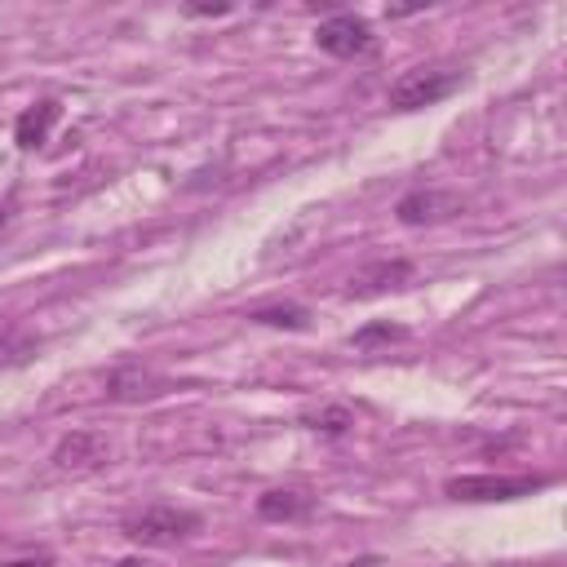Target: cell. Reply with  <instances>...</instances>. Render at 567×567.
<instances>
[{
  "mask_svg": "<svg viewBox=\"0 0 567 567\" xmlns=\"http://www.w3.org/2000/svg\"><path fill=\"white\" fill-rule=\"evenodd\" d=\"M120 567H159V563H146V558H124Z\"/></svg>",
  "mask_w": 567,
  "mask_h": 567,
  "instance_id": "cell-17",
  "label": "cell"
},
{
  "mask_svg": "<svg viewBox=\"0 0 567 567\" xmlns=\"http://www.w3.org/2000/svg\"><path fill=\"white\" fill-rule=\"evenodd\" d=\"M164 390H168V381L155 377V372H142V368H124V372H115V377L106 381V394H111V399H124V403H133V399H155V394H164Z\"/></svg>",
  "mask_w": 567,
  "mask_h": 567,
  "instance_id": "cell-10",
  "label": "cell"
},
{
  "mask_svg": "<svg viewBox=\"0 0 567 567\" xmlns=\"http://www.w3.org/2000/svg\"><path fill=\"white\" fill-rule=\"evenodd\" d=\"M403 337H408V328H403V323H390V319H381V323H368V328H359V332L350 337V346L368 350V346H377V341H403Z\"/></svg>",
  "mask_w": 567,
  "mask_h": 567,
  "instance_id": "cell-14",
  "label": "cell"
},
{
  "mask_svg": "<svg viewBox=\"0 0 567 567\" xmlns=\"http://www.w3.org/2000/svg\"><path fill=\"white\" fill-rule=\"evenodd\" d=\"M257 514L266 523H297V518L315 514V496L301 492V487H270V492L257 496Z\"/></svg>",
  "mask_w": 567,
  "mask_h": 567,
  "instance_id": "cell-9",
  "label": "cell"
},
{
  "mask_svg": "<svg viewBox=\"0 0 567 567\" xmlns=\"http://www.w3.org/2000/svg\"><path fill=\"white\" fill-rule=\"evenodd\" d=\"M4 221H9V208H4V204H0V230H4Z\"/></svg>",
  "mask_w": 567,
  "mask_h": 567,
  "instance_id": "cell-18",
  "label": "cell"
},
{
  "mask_svg": "<svg viewBox=\"0 0 567 567\" xmlns=\"http://www.w3.org/2000/svg\"><path fill=\"white\" fill-rule=\"evenodd\" d=\"M58 120H62V102H58V97H40L35 106H27V111L13 120V142H18L22 151H35V146L49 142V133H53Z\"/></svg>",
  "mask_w": 567,
  "mask_h": 567,
  "instance_id": "cell-8",
  "label": "cell"
},
{
  "mask_svg": "<svg viewBox=\"0 0 567 567\" xmlns=\"http://www.w3.org/2000/svg\"><path fill=\"white\" fill-rule=\"evenodd\" d=\"M301 425L315 430V434H346V430L354 425V416H350V408H341V403H323V408L301 412Z\"/></svg>",
  "mask_w": 567,
  "mask_h": 567,
  "instance_id": "cell-11",
  "label": "cell"
},
{
  "mask_svg": "<svg viewBox=\"0 0 567 567\" xmlns=\"http://www.w3.org/2000/svg\"><path fill=\"white\" fill-rule=\"evenodd\" d=\"M416 266L403 261V257H390V261H368L359 266L350 279H346V297H381V292H394L403 284H412Z\"/></svg>",
  "mask_w": 567,
  "mask_h": 567,
  "instance_id": "cell-7",
  "label": "cell"
},
{
  "mask_svg": "<svg viewBox=\"0 0 567 567\" xmlns=\"http://www.w3.org/2000/svg\"><path fill=\"white\" fill-rule=\"evenodd\" d=\"M0 567H53V558L40 554V558H27V563H0Z\"/></svg>",
  "mask_w": 567,
  "mask_h": 567,
  "instance_id": "cell-16",
  "label": "cell"
},
{
  "mask_svg": "<svg viewBox=\"0 0 567 567\" xmlns=\"http://www.w3.org/2000/svg\"><path fill=\"white\" fill-rule=\"evenodd\" d=\"M456 89H461V71L416 66V71H403V75L390 84V106H394V111H421V106H434V102L452 97Z\"/></svg>",
  "mask_w": 567,
  "mask_h": 567,
  "instance_id": "cell-3",
  "label": "cell"
},
{
  "mask_svg": "<svg viewBox=\"0 0 567 567\" xmlns=\"http://www.w3.org/2000/svg\"><path fill=\"white\" fill-rule=\"evenodd\" d=\"M315 44H319L323 53H332V58H363V53H372L377 35H372V27H368L363 18H354V13H332V18H323V22L315 27Z\"/></svg>",
  "mask_w": 567,
  "mask_h": 567,
  "instance_id": "cell-4",
  "label": "cell"
},
{
  "mask_svg": "<svg viewBox=\"0 0 567 567\" xmlns=\"http://www.w3.org/2000/svg\"><path fill=\"white\" fill-rule=\"evenodd\" d=\"M545 483V474H456L443 483V492L452 501H518L540 492Z\"/></svg>",
  "mask_w": 567,
  "mask_h": 567,
  "instance_id": "cell-2",
  "label": "cell"
},
{
  "mask_svg": "<svg viewBox=\"0 0 567 567\" xmlns=\"http://www.w3.org/2000/svg\"><path fill=\"white\" fill-rule=\"evenodd\" d=\"M248 319L266 323V328H292V332L310 328V310L306 306H257V310H248Z\"/></svg>",
  "mask_w": 567,
  "mask_h": 567,
  "instance_id": "cell-12",
  "label": "cell"
},
{
  "mask_svg": "<svg viewBox=\"0 0 567 567\" xmlns=\"http://www.w3.org/2000/svg\"><path fill=\"white\" fill-rule=\"evenodd\" d=\"M186 13L190 18H221V13H230V4H186Z\"/></svg>",
  "mask_w": 567,
  "mask_h": 567,
  "instance_id": "cell-15",
  "label": "cell"
},
{
  "mask_svg": "<svg viewBox=\"0 0 567 567\" xmlns=\"http://www.w3.org/2000/svg\"><path fill=\"white\" fill-rule=\"evenodd\" d=\"M111 461V443L97 430H71L58 447H53V465L62 474H93Z\"/></svg>",
  "mask_w": 567,
  "mask_h": 567,
  "instance_id": "cell-6",
  "label": "cell"
},
{
  "mask_svg": "<svg viewBox=\"0 0 567 567\" xmlns=\"http://www.w3.org/2000/svg\"><path fill=\"white\" fill-rule=\"evenodd\" d=\"M204 527V518L195 509H182V505H146L137 514L124 518V536L142 549H168V545H182L190 540L195 532Z\"/></svg>",
  "mask_w": 567,
  "mask_h": 567,
  "instance_id": "cell-1",
  "label": "cell"
},
{
  "mask_svg": "<svg viewBox=\"0 0 567 567\" xmlns=\"http://www.w3.org/2000/svg\"><path fill=\"white\" fill-rule=\"evenodd\" d=\"M465 204L456 190H439V186H421V190H408L399 204H394V217L403 226H434V221H447L456 217Z\"/></svg>",
  "mask_w": 567,
  "mask_h": 567,
  "instance_id": "cell-5",
  "label": "cell"
},
{
  "mask_svg": "<svg viewBox=\"0 0 567 567\" xmlns=\"http://www.w3.org/2000/svg\"><path fill=\"white\" fill-rule=\"evenodd\" d=\"M40 350V341L31 337V332H0V368H22V363H31V354Z\"/></svg>",
  "mask_w": 567,
  "mask_h": 567,
  "instance_id": "cell-13",
  "label": "cell"
}]
</instances>
